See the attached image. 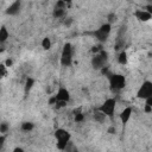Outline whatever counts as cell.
I'll use <instances>...</instances> for the list:
<instances>
[{"mask_svg":"<svg viewBox=\"0 0 152 152\" xmlns=\"http://www.w3.org/2000/svg\"><path fill=\"white\" fill-rule=\"evenodd\" d=\"M115 104H116L115 99H107V100H104V102L97 109L101 113H103L106 116L112 118L113 114H114V110H115Z\"/></svg>","mask_w":152,"mask_h":152,"instance_id":"4","label":"cell"},{"mask_svg":"<svg viewBox=\"0 0 152 152\" xmlns=\"http://www.w3.org/2000/svg\"><path fill=\"white\" fill-rule=\"evenodd\" d=\"M150 14H152V4H148L147 6H146V8H145Z\"/></svg>","mask_w":152,"mask_h":152,"instance_id":"23","label":"cell"},{"mask_svg":"<svg viewBox=\"0 0 152 152\" xmlns=\"http://www.w3.org/2000/svg\"><path fill=\"white\" fill-rule=\"evenodd\" d=\"M55 138H56V145H57V148L61 150V151H64L65 147L68 146V144L70 142V133L63 128H58L56 132H55Z\"/></svg>","mask_w":152,"mask_h":152,"instance_id":"1","label":"cell"},{"mask_svg":"<svg viewBox=\"0 0 152 152\" xmlns=\"http://www.w3.org/2000/svg\"><path fill=\"white\" fill-rule=\"evenodd\" d=\"M137 96L139 99H142V100L151 97L152 96V82L151 81H144L137 91Z\"/></svg>","mask_w":152,"mask_h":152,"instance_id":"6","label":"cell"},{"mask_svg":"<svg viewBox=\"0 0 152 152\" xmlns=\"http://www.w3.org/2000/svg\"><path fill=\"white\" fill-rule=\"evenodd\" d=\"M21 129L25 132H30L33 129V124L32 122H23L21 124Z\"/></svg>","mask_w":152,"mask_h":152,"instance_id":"18","label":"cell"},{"mask_svg":"<svg viewBox=\"0 0 152 152\" xmlns=\"http://www.w3.org/2000/svg\"><path fill=\"white\" fill-rule=\"evenodd\" d=\"M107 52L106 51H100L99 53H95L94 57L91 58V65L95 68V69H102L104 65H106V62H107Z\"/></svg>","mask_w":152,"mask_h":152,"instance_id":"8","label":"cell"},{"mask_svg":"<svg viewBox=\"0 0 152 152\" xmlns=\"http://www.w3.org/2000/svg\"><path fill=\"white\" fill-rule=\"evenodd\" d=\"M93 116H94V120H95V121H97V122H103V121H104V119L107 118V116H106L103 113H101L99 109H96V112L94 113V115H93Z\"/></svg>","mask_w":152,"mask_h":152,"instance_id":"13","label":"cell"},{"mask_svg":"<svg viewBox=\"0 0 152 152\" xmlns=\"http://www.w3.org/2000/svg\"><path fill=\"white\" fill-rule=\"evenodd\" d=\"M65 14V8H59V7H55L53 10V17L55 18H62Z\"/></svg>","mask_w":152,"mask_h":152,"instance_id":"15","label":"cell"},{"mask_svg":"<svg viewBox=\"0 0 152 152\" xmlns=\"http://www.w3.org/2000/svg\"><path fill=\"white\" fill-rule=\"evenodd\" d=\"M42 48L44 50H49L51 48V40H50V38H48V37L43 38V40H42Z\"/></svg>","mask_w":152,"mask_h":152,"instance_id":"17","label":"cell"},{"mask_svg":"<svg viewBox=\"0 0 152 152\" xmlns=\"http://www.w3.org/2000/svg\"><path fill=\"white\" fill-rule=\"evenodd\" d=\"M55 97H56V107L61 108V107H64L68 103V101L70 100V94H69L68 89L61 87L58 89V91L56 93Z\"/></svg>","mask_w":152,"mask_h":152,"instance_id":"5","label":"cell"},{"mask_svg":"<svg viewBox=\"0 0 152 152\" xmlns=\"http://www.w3.org/2000/svg\"><path fill=\"white\" fill-rule=\"evenodd\" d=\"M6 65H5V63H2L1 65H0V72H1V77H5L6 75H7V70H6Z\"/></svg>","mask_w":152,"mask_h":152,"instance_id":"21","label":"cell"},{"mask_svg":"<svg viewBox=\"0 0 152 152\" xmlns=\"http://www.w3.org/2000/svg\"><path fill=\"white\" fill-rule=\"evenodd\" d=\"M7 129H8V126H7V124H5V122H4V124H1V127H0V131H1V133H2V134H5Z\"/></svg>","mask_w":152,"mask_h":152,"instance_id":"22","label":"cell"},{"mask_svg":"<svg viewBox=\"0 0 152 152\" xmlns=\"http://www.w3.org/2000/svg\"><path fill=\"white\" fill-rule=\"evenodd\" d=\"M71 63H72V46L70 43H65L61 52V64L63 66H70Z\"/></svg>","mask_w":152,"mask_h":152,"instance_id":"3","label":"cell"},{"mask_svg":"<svg viewBox=\"0 0 152 152\" xmlns=\"http://www.w3.org/2000/svg\"><path fill=\"white\" fill-rule=\"evenodd\" d=\"M20 6H21V2L20 1H13L6 10V13L10 14V15H15L19 13L20 11Z\"/></svg>","mask_w":152,"mask_h":152,"instance_id":"10","label":"cell"},{"mask_svg":"<svg viewBox=\"0 0 152 152\" xmlns=\"http://www.w3.org/2000/svg\"><path fill=\"white\" fill-rule=\"evenodd\" d=\"M144 110L146 113H152V96L145 100V106H144Z\"/></svg>","mask_w":152,"mask_h":152,"instance_id":"14","label":"cell"},{"mask_svg":"<svg viewBox=\"0 0 152 152\" xmlns=\"http://www.w3.org/2000/svg\"><path fill=\"white\" fill-rule=\"evenodd\" d=\"M134 17L139 20V21H142V23H146V21H150L152 19V14H150L146 10H137L134 12Z\"/></svg>","mask_w":152,"mask_h":152,"instance_id":"9","label":"cell"},{"mask_svg":"<svg viewBox=\"0 0 152 152\" xmlns=\"http://www.w3.org/2000/svg\"><path fill=\"white\" fill-rule=\"evenodd\" d=\"M110 30H112V25L109 23H106V24H102L95 32H94V36L95 38L99 40V42H104L109 33H110Z\"/></svg>","mask_w":152,"mask_h":152,"instance_id":"7","label":"cell"},{"mask_svg":"<svg viewBox=\"0 0 152 152\" xmlns=\"http://www.w3.org/2000/svg\"><path fill=\"white\" fill-rule=\"evenodd\" d=\"M108 80H109V86L114 91H119L126 86V80H125V76H122V75L109 74Z\"/></svg>","mask_w":152,"mask_h":152,"instance_id":"2","label":"cell"},{"mask_svg":"<svg viewBox=\"0 0 152 152\" xmlns=\"http://www.w3.org/2000/svg\"><path fill=\"white\" fill-rule=\"evenodd\" d=\"M8 37H10V33H8L7 28H6L5 26H2V27L0 28V42H1V43H5V42L8 39Z\"/></svg>","mask_w":152,"mask_h":152,"instance_id":"12","label":"cell"},{"mask_svg":"<svg viewBox=\"0 0 152 152\" xmlns=\"http://www.w3.org/2000/svg\"><path fill=\"white\" fill-rule=\"evenodd\" d=\"M12 152H24V150H23V148H20V147H15Z\"/></svg>","mask_w":152,"mask_h":152,"instance_id":"25","label":"cell"},{"mask_svg":"<svg viewBox=\"0 0 152 152\" xmlns=\"http://www.w3.org/2000/svg\"><path fill=\"white\" fill-rule=\"evenodd\" d=\"M83 119H84L83 113H82L80 109H78V110H75V121L81 122V121H83Z\"/></svg>","mask_w":152,"mask_h":152,"instance_id":"19","label":"cell"},{"mask_svg":"<svg viewBox=\"0 0 152 152\" xmlns=\"http://www.w3.org/2000/svg\"><path fill=\"white\" fill-rule=\"evenodd\" d=\"M5 65H6L7 68H10V66L12 65V61H11V59H7V61L5 62Z\"/></svg>","mask_w":152,"mask_h":152,"instance_id":"24","label":"cell"},{"mask_svg":"<svg viewBox=\"0 0 152 152\" xmlns=\"http://www.w3.org/2000/svg\"><path fill=\"white\" fill-rule=\"evenodd\" d=\"M33 83H34V81L32 78H27L26 80V83H25V91H28L32 88V84Z\"/></svg>","mask_w":152,"mask_h":152,"instance_id":"20","label":"cell"},{"mask_svg":"<svg viewBox=\"0 0 152 152\" xmlns=\"http://www.w3.org/2000/svg\"><path fill=\"white\" fill-rule=\"evenodd\" d=\"M118 62H119L120 64H122V65H125V64L127 63V53H126V51H121V52L119 53Z\"/></svg>","mask_w":152,"mask_h":152,"instance_id":"16","label":"cell"},{"mask_svg":"<svg viewBox=\"0 0 152 152\" xmlns=\"http://www.w3.org/2000/svg\"><path fill=\"white\" fill-rule=\"evenodd\" d=\"M132 107H126V108H124V110L120 113V120H121V122L122 124H127L128 122V120L131 119V116H132Z\"/></svg>","mask_w":152,"mask_h":152,"instance_id":"11","label":"cell"}]
</instances>
